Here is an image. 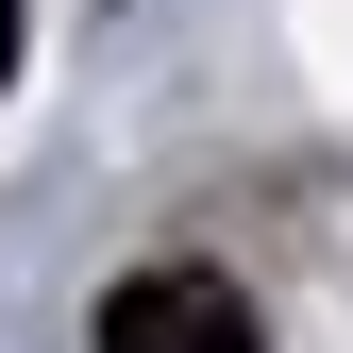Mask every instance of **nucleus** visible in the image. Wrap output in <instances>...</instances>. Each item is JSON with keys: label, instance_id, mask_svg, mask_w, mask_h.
<instances>
[{"label": "nucleus", "instance_id": "2", "mask_svg": "<svg viewBox=\"0 0 353 353\" xmlns=\"http://www.w3.org/2000/svg\"><path fill=\"white\" fill-rule=\"evenodd\" d=\"M0 84H17V0H0Z\"/></svg>", "mask_w": 353, "mask_h": 353}, {"label": "nucleus", "instance_id": "1", "mask_svg": "<svg viewBox=\"0 0 353 353\" xmlns=\"http://www.w3.org/2000/svg\"><path fill=\"white\" fill-rule=\"evenodd\" d=\"M101 353H270V336L219 270H135V286H101Z\"/></svg>", "mask_w": 353, "mask_h": 353}]
</instances>
